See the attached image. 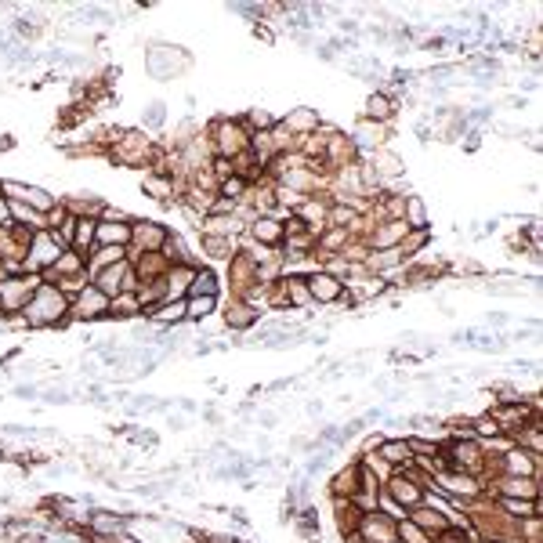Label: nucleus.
Wrapping results in <instances>:
<instances>
[{
  "mask_svg": "<svg viewBox=\"0 0 543 543\" xmlns=\"http://www.w3.org/2000/svg\"><path fill=\"white\" fill-rule=\"evenodd\" d=\"M388 492H391V500H395V504H402L406 511L421 507V497H424V492H421V485H416V482H409L406 475H395V478L388 482Z\"/></svg>",
  "mask_w": 543,
  "mask_h": 543,
  "instance_id": "obj_2",
  "label": "nucleus"
},
{
  "mask_svg": "<svg viewBox=\"0 0 543 543\" xmlns=\"http://www.w3.org/2000/svg\"><path fill=\"white\" fill-rule=\"evenodd\" d=\"M276 225H257V239H264V243H272V239H276Z\"/></svg>",
  "mask_w": 543,
  "mask_h": 543,
  "instance_id": "obj_16",
  "label": "nucleus"
},
{
  "mask_svg": "<svg viewBox=\"0 0 543 543\" xmlns=\"http://www.w3.org/2000/svg\"><path fill=\"white\" fill-rule=\"evenodd\" d=\"M91 529L98 536H120L123 532V518L120 514H109V511H94L91 514Z\"/></svg>",
  "mask_w": 543,
  "mask_h": 543,
  "instance_id": "obj_4",
  "label": "nucleus"
},
{
  "mask_svg": "<svg viewBox=\"0 0 543 543\" xmlns=\"http://www.w3.org/2000/svg\"><path fill=\"white\" fill-rule=\"evenodd\" d=\"M123 239H127V229L123 225H106L102 229V243H123Z\"/></svg>",
  "mask_w": 543,
  "mask_h": 543,
  "instance_id": "obj_8",
  "label": "nucleus"
},
{
  "mask_svg": "<svg viewBox=\"0 0 543 543\" xmlns=\"http://www.w3.org/2000/svg\"><path fill=\"white\" fill-rule=\"evenodd\" d=\"M210 305H214L210 298H196V301H192V315H203V312H210Z\"/></svg>",
  "mask_w": 543,
  "mask_h": 543,
  "instance_id": "obj_14",
  "label": "nucleus"
},
{
  "mask_svg": "<svg viewBox=\"0 0 543 543\" xmlns=\"http://www.w3.org/2000/svg\"><path fill=\"white\" fill-rule=\"evenodd\" d=\"M210 293H214V276L203 272V276L196 279V298H210Z\"/></svg>",
  "mask_w": 543,
  "mask_h": 543,
  "instance_id": "obj_9",
  "label": "nucleus"
},
{
  "mask_svg": "<svg viewBox=\"0 0 543 543\" xmlns=\"http://www.w3.org/2000/svg\"><path fill=\"white\" fill-rule=\"evenodd\" d=\"M409 522L421 529V532H428V536H438L442 529H449V518L442 514V511H435V507H413L409 511Z\"/></svg>",
  "mask_w": 543,
  "mask_h": 543,
  "instance_id": "obj_3",
  "label": "nucleus"
},
{
  "mask_svg": "<svg viewBox=\"0 0 543 543\" xmlns=\"http://www.w3.org/2000/svg\"><path fill=\"white\" fill-rule=\"evenodd\" d=\"M305 413H308V416H319V413H323V402H308Z\"/></svg>",
  "mask_w": 543,
  "mask_h": 543,
  "instance_id": "obj_19",
  "label": "nucleus"
},
{
  "mask_svg": "<svg viewBox=\"0 0 543 543\" xmlns=\"http://www.w3.org/2000/svg\"><path fill=\"white\" fill-rule=\"evenodd\" d=\"M254 123H261V127H268L272 120H268V113H254Z\"/></svg>",
  "mask_w": 543,
  "mask_h": 543,
  "instance_id": "obj_20",
  "label": "nucleus"
},
{
  "mask_svg": "<svg viewBox=\"0 0 543 543\" xmlns=\"http://www.w3.org/2000/svg\"><path fill=\"white\" fill-rule=\"evenodd\" d=\"M485 323H489V326H504V323H507V315H504V312H497V315H489Z\"/></svg>",
  "mask_w": 543,
  "mask_h": 543,
  "instance_id": "obj_17",
  "label": "nucleus"
},
{
  "mask_svg": "<svg viewBox=\"0 0 543 543\" xmlns=\"http://www.w3.org/2000/svg\"><path fill=\"white\" fill-rule=\"evenodd\" d=\"M15 395H18V399H37L40 391H37L33 384H18V388H15Z\"/></svg>",
  "mask_w": 543,
  "mask_h": 543,
  "instance_id": "obj_15",
  "label": "nucleus"
},
{
  "mask_svg": "<svg viewBox=\"0 0 543 543\" xmlns=\"http://www.w3.org/2000/svg\"><path fill=\"white\" fill-rule=\"evenodd\" d=\"M435 543H471V536H467L460 525H449V529H442V532L435 536Z\"/></svg>",
  "mask_w": 543,
  "mask_h": 543,
  "instance_id": "obj_6",
  "label": "nucleus"
},
{
  "mask_svg": "<svg viewBox=\"0 0 543 543\" xmlns=\"http://www.w3.org/2000/svg\"><path fill=\"white\" fill-rule=\"evenodd\" d=\"M312 120H315L312 109H298V113H293V127H312Z\"/></svg>",
  "mask_w": 543,
  "mask_h": 543,
  "instance_id": "obj_12",
  "label": "nucleus"
},
{
  "mask_svg": "<svg viewBox=\"0 0 543 543\" xmlns=\"http://www.w3.org/2000/svg\"><path fill=\"white\" fill-rule=\"evenodd\" d=\"M475 431H478V435H500V424H497V421H478Z\"/></svg>",
  "mask_w": 543,
  "mask_h": 543,
  "instance_id": "obj_13",
  "label": "nucleus"
},
{
  "mask_svg": "<svg viewBox=\"0 0 543 543\" xmlns=\"http://www.w3.org/2000/svg\"><path fill=\"white\" fill-rule=\"evenodd\" d=\"M355 536H362L366 543H399L402 539V525L395 518L381 514V511H362Z\"/></svg>",
  "mask_w": 543,
  "mask_h": 543,
  "instance_id": "obj_1",
  "label": "nucleus"
},
{
  "mask_svg": "<svg viewBox=\"0 0 543 543\" xmlns=\"http://www.w3.org/2000/svg\"><path fill=\"white\" fill-rule=\"evenodd\" d=\"M40 399L51 402V406H62V402H72V395L69 391H40Z\"/></svg>",
  "mask_w": 543,
  "mask_h": 543,
  "instance_id": "obj_11",
  "label": "nucleus"
},
{
  "mask_svg": "<svg viewBox=\"0 0 543 543\" xmlns=\"http://www.w3.org/2000/svg\"><path fill=\"white\" fill-rule=\"evenodd\" d=\"M381 456H388V460H409V446L406 442H381Z\"/></svg>",
  "mask_w": 543,
  "mask_h": 543,
  "instance_id": "obj_5",
  "label": "nucleus"
},
{
  "mask_svg": "<svg viewBox=\"0 0 543 543\" xmlns=\"http://www.w3.org/2000/svg\"><path fill=\"white\" fill-rule=\"evenodd\" d=\"M170 428H174V431H185L189 421H185V416H170Z\"/></svg>",
  "mask_w": 543,
  "mask_h": 543,
  "instance_id": "obj_18",
  "label": "nucleus"
},
{
  "mask_svg": "<svg viewBox=\"0 0 543 543\" xmlns=\"http://www.w3.org/2000/svg\"><path fill=\"white\" fill-rule=\"evenodd\" d=\"M131 442H134V446H145V449H156V431H141V428H134L131 431Z\"/></svg>",
  "mask_w": 543,
  "mask_h": 543,
  "instance_id": "obj_7",
  "label": "nucleus"
},
{
  "mask_svg": "<svg viewBox=\"0 0 543 543\" xmlns=\"http://www.w3.org/2000/svg\"><path fill=\"white\" fill-rule=\"evenodd\" d=\"M366 113H369V116H388V113H391V106L384 102V98H377V94H373V98H369V106H366Z\"/></svg>",
  "mask_w": 543,
  "mask_h": 543,
  "instance_id": "obj_10",
  "label": "nucleus"
}]
</instances>
